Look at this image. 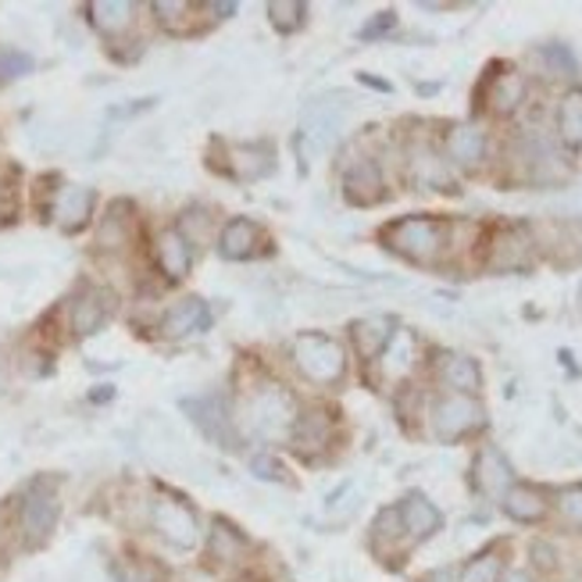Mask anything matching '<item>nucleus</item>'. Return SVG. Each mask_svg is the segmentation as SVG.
Instances as JSON below:
<instances>
[{
	"label": "nucleus",
	"instance_id": "obj_1",
	"mask_svg": "<svg viewBox=\"0 0 582 582\" xmlns=\"http://www.w3.org/2000/svg\"><path fill=\"white\" fill-rule=\"evenodd\" d=\"M379 243L411 265H436L451 243V222L436 214H408L379 229Z\"/></svg>",
	"mask_w": 582,
	"mask_h": 582
},
{
	"label": "nucleus",
	"instance_id": "obj_2",
	"mask_svg": "<svg viewBox=\"0 0 582 582\" xmlns=\"http://www.w3.org/2000/svg\"><path fill=\"white\" fill-rule=\"evenodd\" d=\"M247 411V426L265 440H282L290 436V429L296 422V404L290 397V389H282L279 383H261L251 394V400L243 404Z\"/></svg>",
	"mask_w": 582,
	"mask_h": 582
},
{
	"label": "nucleus",
	"instance_id": "obj_3",
	"mask_svg": "<svg viewBox=\"0 0 582 582\" xmlns=\"http://www.w3.org/2000/svg\"><path fill=\"white\" fill-rule=\"evenodd\" d=\"M293 361L307 383L333 386L347 375V354L333 336L322 333H301L293 340Z\"/></svg>",
	"mask_w": 582,
	"mask_h": 582
},
{
	"label": "nucleus",
	"instance_id": "obj_4",
	"mask_svg": "<svg viewBox=\"0 0 582 582\" xmlns=\"http://www.w3.org/2000/svg\"><path fill=\"white\" fill-rule=\"evenodd\" d=\"M344 112L347 104H326V101H311V107L304 112V126H301V137H296V154H301V172L311 168V161L318 154H326L336 132L344 126Z\"/></svg>",
	"mask_w": 582,
	"mask_h": 582
},
{
	"label": "nucleus",
	"instance_id": "obj_5",
	"mask_svg": "<svg viewBox=\"0 0 582 582\" xmlns=\"http://www.w3.org/2000/svg\"><path fill=\"white\" fill-rule=\"evenodd\" d=\"M482 426H486V408L476 397L446 394V397H440L436 404H432V432H436L443 443L465 440Z\"/></svg>",
	"mask_w": 582,
	"mask_h": 582
},
{
	"label": "nucleus",
	"instance_id": "obj_6",
	"mask_svg": "<svg viewBox=\"0 0 582 582\" xmlns=\"http://www.w3.org/2000/svg\"><path fill=\"white\" fill-rule=\"evenodd\" d=\"M151 522H154V529L161 533V539H168L172 547L194 550V547L200 544L197 514L189 511L179 497L158 493V497H154V504H151Z\"/></svg>",
	"mask_w": 582,
	"mask_h": 582
},
{
	"label": "nucleus",
	"instance_id": "obj_7",
	"mask_svg": "<svg viewBox=\"0 0 582 582\" xmlns=\"http://www.w3.org/2000/svg\"><path fill=\"white\" fill-rule=\"evenodd\" d=\"M58 514H61V504H58V493H54V482H47V479L33 482L30 490H25V497H22L25 544H30V547L44 544V539L54 533V525H58Z\"/></svg>",
	"mask_w": 582,
	"mask_h": 582
},
{
	"label": "nucleus",
	"instance_id": "obj_8",
	"mask_svg": "<svg viewBox=\"0 0 582 582\" xmlns=\"http://www.w3.org/2000/svg\"><path fill=\"white\" fill-rule=\"evenodd\" d=\"M533 233L529 225H500L490 251H486V268L490 272H525L533 265Z\"/></svg>",
	"mask_w": 582,
	"mask_h": 582
},
{
	"label": "nucleus",
	"instance_id": "obj_9",
	"mask_svg": "<svg viewBox=\"0 0 582 582\" xmlns=\"http://www.w3.org/2000/svg\"><path fill=\"white\" fill-rule=\"evenodd\" d=\"M183 411L189 415V422H194L211 443L225 446V451H236V432L233 422H229L225 408L214 397H194V400H183Z\"/></svg>",
	"mask_w": 582,
	"mask_h": 582
},
{
	"label": "nucleus",
	"instance_id": "obj_10",
	"mask_svg": "<svg viewBox=\"0 0 582 582\" xmlns=\"http://www.w3.org/2000/svg\"><path fill=\"white\" fill-rule=\"evenodd\" d=\"M472 482H476L479 493L504 500V493L514 486V468L497 446H482L476 454V465H472Z\"/></svg>",
	"mask_w": 582,
	"mask_h": 582
},
{
	"label": "nucleus",
	"instance_id": "obj_11",
	"mask_svg": "<svg viewBox=\"0 0 582 582\" xmlns=\"http://www.w3.org/2000/svg\"><path fill=\"white\" fill-rule=\"evenodd\" d=\"M344 197L354 208H375L379 200L386 197L383 172H379V165H375L372 158H361V161H354V165L344 172Z\"/></svg>",
	"mask_w": 582,
	"mask_h": 582
},
{
	"label": "nucleus",
	"instance_id": "obj_12",
	"mask_svg": "<svg viewBox=\"0 0 582 582\" xmlns=\"http://www.w3.org/2000/svg\"><path fill=\"white\" fill-rule=\"evenodd\" d=\"M93 205H97V194L90 186H61L54 197L50 219H58L65 233H79L93 219Z\"/></svg>",
	"mask_w": 582,
	"mask_h": 582
},
{
	"label": "nucleus",
	"instance_id": "obj_13",
	"mask_svg": "<svg viewBox=\"0 0 582 582\" xmlns=\"http://www.w3.org/2000/svg\"><path fill=\"white\" fill-rule=\"evenodd\" d=\"M112 304H115V296L101 290V287H86L83 293L72 301V333L75 336H93V333H101L104 329V322L112 318Z\"/></svg>",
	"mask_w": 582,
	"mask_h": 582
},
{
	"label": "nucleus",
	"instance_id": "obj_14",
	"mask_svg": "<svg viewBox=\"0 0 582 582\" xmlns=\"http://www.w3.org/2000/svg\"><path fill=\"white\" fill-rule=\"evenodd\" d=\"M397 336V318L394 315H369L350 326V340L361 361H375L379 354H386V347L394 344Z\"/></svg>",
	"mask_w": 582,
	"mask_h": 582
},
{
	"label": "nucleus",
	"instance_id": "obj_15",
	"mask_svg": "<svg viewBox=\"0 0 582 582\" xmlns=\"http://www.w3.org/2000/svg\"><path fill=\"white\" fill-rule=\"evenodd\" d=\"M436 372H440V383L451 386L454 394L476 397L479 389H482V369H479V361L468 358V354L440 350V354H436Z\"/></svg>",
	"mask_w": 582,
	"mask_h": 582
},
{
	"label": "nucleus",
	"instance_id": "obj_16",
	"mask_svg": "<svg viewBox=\"0 0 582 582\" xmlns=\"http://www.w3.org/2000/svg\"><path fill=\"white\" fill-rule=\"evenodd\" d=\"M208 326H211L208 304L200 301V296H186V301H179L165 318H161V336H168V340H186V336L208 333Z\"/></svg>",
	"mask_w": 582,
	"mask_h": 582
},
{
	"label": "nucleus",
	"instance_id": "obj_17",
	"mask_svg": "<svg viewBox=\"0 0 582 582\" xmlns=\"http://www.w3.org/2000/svg\"><path fill=\"white\" fill-rule=\"evenodd\" d=\"M400 511V525H404V533H408L411 539H429V536H436L440 533V525H443V514L440 508L432 504V500L426 493H408L397 504Z\"/></svg>",
	"mask_w": 582,
	"mask_h": 582
},
{
	"label": "nucleus",
	"instance_id": "obj_18",
	"mask_svg": "<svg viewBox=\"0 0 582 582\" xmlns=\"http://www.w3.org/2000/svg\"><path fill=\"white\" fill-rule=\"evenodd\" d=\"M333 436V415L326 408H307L296 415V422L290 429V443L296 454H315L322 446H329Z\"/></svg>",
	"mask_w": 582,
	"mask_h": 582
},
{
	"label": "nucleus",
	"instance_id": "obj_19",
	"mask_svg": "<svg viewBox=\"0 0 582 582\" xmlns=\"http://www.w3.org/2000/svg\"><path fill=\"white\" fill-rule=\"evenodd\" d=\"M486 132L479 126H451L446 132V158H451V165L457 168H479L486 161Z\"/></svg>",
	"mask_w": 582,
	"mask_h": 582
},
{
	"label": "nucleus",
	"instance_id": "obj_20",
	"mask_svg": "<svg viewBox=\"0 0 582 582\" xmlns=\"http://www.w3.org/2000/svg\"><path fill=\"white\" fill-rule=\"evenodd\" d=\"M411 183L418 189H436V194H457V179L451 165L436 154L429 151V147H422V151L411 154Z\"/></svg>",
	"mask_w": 582,
	"mask_h": 582
},
{
	"label": "nucleus",
	"instance_id": "obj_21",
	"mask_svg": "<svg viewBox=\"0 0 582 582\" xmlns=\"http://www.w3.org/2000/svg\"><path fill=\"white\" fill-rule=\"evenodd\" d=\"M154 254H158V268L172 282L186 279L189 268H194V247H189L179 229H165V233H161L158 243H154Z\"/></svg>",
	"mask_w": 582,
	"mask_h": 582
},
{
	"label": "nucleus",
	"instance_id": "obj_22",
	"mask_svg": "<svg viewBox=\"0 0 582 582\" xmlns=\"http://www.w3.org/2000/svg\"><path fill=\"white\" fill-rule=\"evenodd\" d=\"M525 75L514 69H500V75L486 79V104L497 115H514L525 104Z\"/></svg>",
	"mask_w": 582,
	"mask_h": 582
},
{
	"label": "nucleus",
	"instance_id": "obj_23",
	"mask_svg": "<svg viewBox=\"0 0 582 582\" xmlns=\"http://www.w3.org/2000/svg\"><path fill=\"white\" fill-rule=\"evenodd\" d=\"M261 247V225L254 219H233L225 222L222 236H219V254L225 261H247Z\"/></svg>",
	"mask_w": 582,
	"mask_h": 582
},
{
	"label": "nucleus",
	"instance_id": "obj_24",
	"mask_svg": "<svg viewBox=\"0 0 582 582\" xmlns=\"http://www.w3.org/2000/svg\"><path fill=\"white\" fill-rule=\"evenodd\" d=\"M504 511H508V519H514V522H522V525H533V522H539L547 514V497H544V490L539 486H529V482H514L511 490L504 493Z\"/></svg>",
	"mask_w": 582,
	"mask_h": 582
},
{
	"label": "nucleus",
	"instance_id": "obj_25",
	"mask_svg": "<svg viewBox=\"0 0 582 582\" xmlns=\"http://www.w3.org/2000/svg\"><path fill=\"white\" fill-rule=\"evenodd\" d=\"M90 25L104 36H121L132 25V15H137V4L129 0H93L86 4Z\"/></svg>",
	"mask_w": 582,
	"mask_h": 582
},
{
	"label": "nucleus",
	"instance_id": "obj_26",
	"mask_svg": "<svg viewBox=\"0 0 582 582\" xmlns=\"http://www.w3.org/2000/svg\"><path fill=\"white\" fill-rule=\"evenodd\" d=\"M558 137L568 151H582V86H572L558 104Z\"/></svg>",
	"mask_w": 582,
	"mask_h": 582
},
{
	"label": "nucleus",
	"instance_id": "obj_27",
	"mask_svg": "<svg viewBox=\"0 0 582 582\" xmlns=\"http://www.w3.org/2000/svg\"><path fill=\"white\" fill-rule=\"evenodd\" d=\"M233 165H236V175L240 179H261V175H268L276 168V154H272V147H265V143H251V147H236L233 151Z\"/></svg>",
	"mask_w": 582,
	"mask_h": 582
},
{
	"label": "nucleus",
	"instance_id": "obj_28",
	"mask_svg": "<svg viewBox=\"0 0 582 582\" xmlns=\"http://www.w3.org/2000/svg\"><path fill=\"white\" fill-rule=\"evenodd\" d=\"M129 214H132V208L126 205V200H115V205L107 208V219H104L101 233H97L104 251H121L129 243V225H132Z\"/></svg>",
	"mask_w": 582,
	"mask_h": 582
},
{
	"label": "nucleus",
	"instance_id": "obj_29",
	"mask_svg": "<svg viewBox=\"0 0 582 582\" xmlns=\"http://www.w3.org/2000/svg\"><path fill=\"white\" fill-rule=\"evenodd\" d=\"M243 547H247V539L240 536V529H233L229 522H214L211 525V554L219 561H236Z\"/></svg>",
	"mask_w": 582,
	"mask_h": 582
},
{
	"label": "nucleus",
	"instance_id": "obj_30",
	"mask_svg": "<svg viewBox=\"0 0 582 582\" xmlns=\"http://www.w3.org/2000/svg\"><path fill=\"white\" fill-rule=\"evenodd\" d=\"M307 19V4L301 0H272L268 4V22L276 25L279 33H296Z\"/></svg>",
	"mask_w": 582,
	"mask_h": 582
},
{
	"label": "nucleus",
	"instance_id": "obj_31",
	"mask_svg": "<svg viewBox=\"0 0 582 582\" xmlns=\"http://www.w3.org/2000/svg\"><path fill=\"white\" fill-rule=\"evenodd\" d=\"M500 575H504V561H500L497 550H486L462 568V579L457 582H500Z\"/></svg>",
	"mask_w": 582,
	"mask_h": 582
},
{
	"label": "nucleus",
	"instance_id": "obj_32",
	"mask_svg": "<svg viewBox=\"0 0 582 582\" xmlns=\"http://www.w3.org/2000/svg\"><path fill=\"white\" fill-rule=\"evenodd\" d=\"M36 69L33 54H25L19 47H0V86L4 83H15V79L30 75Z\"/></svg>",
	"mask_w": 582,
	"mask_h": 582
},
{
	"label": "nucleus",
	"instance_id": "obj_33",
	"mask_svg": "<svg viewBox=\"0 0 582 582\" xmlns=\"http://www.w3.org/2000/svg\"><path fill=\"white\" fill-rule=\"evenodd\" d=\"M539 58H544V65H547L554 75H561V79H575L579 75V61H575L572 47L547 44V47H539Z\"/></svg>",
	"mask_w": 582,
	"mask_h": 582
},
{
	"label": "nucleus",
	"instance_id": "obj_34",
	"mask_svg": "<svg viewBox=\"0 0 582 582\" xmlns=\"http://www.w3.org/2000/svg\"><path fill=\"white\" fill-rule=\"evenodd\" d=\"M19 219V168H11L0 179V225H11Z\"/></svg>",
	"mask_w": 582,
	"mask_h": 582
},
{
	"label": "nucleus",
	"instance_id": "obj_35",
	"mask_svg": "<svg viewBox=\"0 0 582 582\" xmlns=\"http://www.w3.org/2000/svg\"><path fill=\"white\" fill-rule=\"evenodd\" d=\"M411 369V336L408 333H400V336H394V344L386 347V372H408Z\"/></svg>",
	"mask_w": 582,
	"mask_h": 582
},
{
	"label": "nucleus",
	"instance_id": "obj_36",
	"mask_svg": "<svg viewBox=\"0 0 582 582\" xmlns=\"http://www.w3.org/2000/svg\"><path fill=\"white\" fill-rule=\"evenodd\" d=\"M558 508L568 525H579L582 529V486H564L558 493Z\"/></svg>",
	"mask_w": 582,
	"mask_h": 582
},
{
	"label": "nucleus",
	"instance_id": "obj_37",
	"mask_svg": "<svg viewBox=\"0 0 582 582\" xmlns=\"http://www.w3.org/2000/svg\"><path fill=\"white\" fill-rule=\"evenodd\" d=\"M151 11L158 15V22L161 25H168V30H179V22H183V15H189V4H175V0H158V4H151Z\"/></svg>",
	"mask_w": 582,
	"mask_h": 582
},
{
	"label": "nucleus",
	"instance_id": "obj_38",
	"mask_svg": "<svg viewBox=\"0 0 582 582\" xmlns=\"http://www.w3.org/2000/svg\"><path fill=\"white\" fill-rule=\"evenodd\" d=\"M251 472L257 479H265V482H276V479H282L287 472H282V465L276 462L272 454H254L251 457Z\"/></svg>",
	"mask_w": 582,
	"mask_h": 582
},
{
	"label": "nucleus",
	"instance_id": "obj_39",
	"mask_svg": "<svg viewBox=\"0 0 582 582\" xmlns=\"http://www.w3.org/2000/svg\"><path fill=\"white\" fill-rule=\"evenodd\" d=\"M397 25V15L394 11H383V15H375L369 25L361 30V39H375V36H383V33H389Z\"/></svg>",
	"mask_w": 582,
	"mask_h": 582
},
{
	"label": "nucleus",
	"instance_id": "obj_40",
	"mask_svg": "<svg viewBox=\"0 0 582 582\" xmlns=\"http://www.w3.org/2000/svg\"><path fill=\"white\" fill-rule=\"evenodd\" d=\"M422 582H457V572L454 568H436V572H429Z\"/></svg>",
	"mask_w": 582,
	"mask_h": 582
},
{
	"label": "nucleus",
	"instance_id": "obj_41",
	"mask_svg": "<svg viewBox=\"0 0 582 582\" xmlns=\"http://www.w3.org/2000/svg\"><path fill=\"white\" fill-rule=\"evenodd\" d=\"M211 15H236V4H208Z\"/></svg>",
	"mask_w": 582,
	"mask_h": 582
},
{
	"label": "nucleus",
	"instance_id": "obj_42",
	"mask_svg": "<svg viewBox=\"0 0 582 582\" xmlns=\"http://www.w3.org/2000/svg\"><path fill=\"white\" fill-rule=\"evenodd\" d=\"M500 582H533L529 572H508V575H500Z\"/></svg>",
	"mask_w": 582,
	"mask_h": 582
},
{
	"label": "nucleus",
	"instance_id": "obj_43",
	"mask_svg": "<svg viewBox=\"0 0 582 582\" xmlns=\"http://www.w3.org/2000/svg\"><path fill=\"white\" fill-rule=\"evenodd\" d=\"M233 582H261V579H254V575H240V579H233Z\"/></svg>",
	"mask_w": 582,
	"mask_h": 582
}]
</instances>
